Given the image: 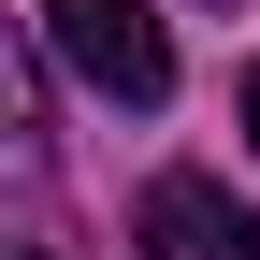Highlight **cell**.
<instances>
[{"label":"cell","instance_id":"6da1fadb","mask_svg":"<svg viewBox=\"0 0 260 260\" xmlns=\"http://www.w3.org/2000/svg\"><path fill=\"white\" fill-rule=\"evenodd\" d=\"M44 44L73 58L102 102H130V116H159V102H174V44H159V15H145V0H44Z\"/></svg>","mask_w":260,"mask_h":260},{"label":"cell","instance_id":"7a4b0ae2","mask_svg":"<svg viewBox=\"0 0 260 260\" xmlns=\"http://www.w3.org/2000/svg\"><path fill=\"white\" fill-rule=\"evenodd\" d=\"M130 246H145V260H260V217L217 174H159L145 217H130Z\"/></svg>","mask_w":260,"mask_h":260},{"label":"cell","instance_id":"3957f363","mask_svg":"<svg viewBox=\"0 0 260 260\" xmlns=\"http://www.w3.org/2000/svg\"><path fill=\"white\" fill-rule=\"evenodd\" d=\"M246 145H260V58H246Z\"/></svg>","mask_w":260,"mask_h":260},{"label":"cell","instance_id":"277c9868","mask_svg":"<svg viewBox=\"0 0 260 260\" xmlns=\"http://www.w3.org/2000/svg\"><path fill=\"white\" fill-rule=\"evenodd\" d=\"M29 260H73V246H58V232H29Z\"/></svg>","mask_w":260,"mask_h":260}]
</instances>
